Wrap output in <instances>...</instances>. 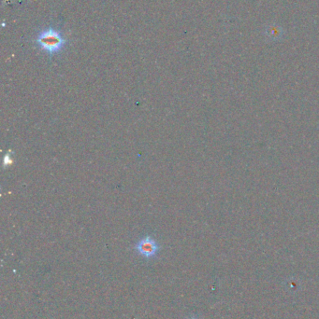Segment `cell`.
<instances>
[{
    "label": "cell",
    "mask_w": 319,
    "mask_h": 319,
    "mask_svg": "<svg viewBox=\"0 0 319 319\" xmlns=\"http://www.w3.org/2000/svg\"><path fill=\"white\" fill-rule=\"evenodd\" d=\"M65 38L59 30L49 27L41 31L36 39V43L43 52L53 56L63 50L66 45Z\"/></svg>",
    "instance_id": "1"
},
{
    "label": "cell",
    "mask_w": 319,
    "mask_h": 319,
    "mask_svg": "<svg viewBox=\"0 0 319 319\" xmlns=\"http://www.w3.org/2000/svg\"><path fill=\"white\" fill-rule=\"evenodd\" d=\"M160 250V244L150 235L141 239L135 245L137 252L146 259L154 258L158 253Z\"/></svg>",
    "instance_id": "2"
},
{
    "label": "cell",
    "mask_w": 319,
    "mask_h": 319,
    "mask_svg": "<svg viewBox=\"0 0 319 319\" xmlns=\"http://www.w3.org/2000/svg\"><path fill=\"white\" fill-rule=\"evenodd\" d=\"M12 163H13V161H12V154H11V152H8L5 157H4L3 165L4 166H10Z\"/></svg>",
    "instance_id": "3"
},
{
    "label": "cell",
    "mask_w": 319,
    "mask_h": 319,
    "mask_svg": "<svg viewBox=\"0 0 319 319\" xmlns=\"http://www.w3.org/2000/svg\"><path fill=\"white\" fill-rule=\"evenodd\" d=\"M192 319H195V318H192Z\"/></svg>",
    "instance_id": "4"
}]
</instances>
